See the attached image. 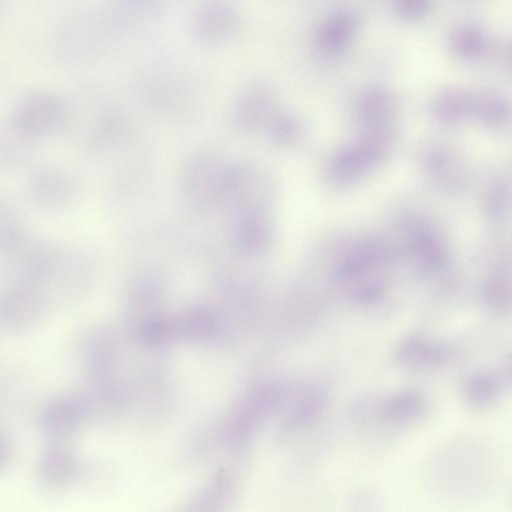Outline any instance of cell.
<instances>
[{
	"label": "cell",
	"mask_w": 512,
	"mask_h": 512,
	"mask_svg": "<svg viewBox=\"0 0 512 512\" xmlns=\"http://www.w3.org/2000/svg\"><path fill=\"white\" fill-rule=\"evenodd\" d=\"M48 298L45 289L15 281L0 292V325L21 332L33 328L46 315Z\"/></svg>",
	"instance_id": "cell-1"
},
{
	"label": "cell",
	"mask_w": 512,
	"mask_h": 512,
	"mask_svg": "<svg viewBox=\"0 0 512 512\" xmlns=\"http://www.w3.org/2000/svg\"><path fill=\"white\" fill-rule=\"evenodd\" d=\"M239 495L238 481L221 468L183 502L176 512H231Z\"/></svg>",
	"instance_id": "cell-2"
},
{
	"label": "cell",
	"mask_w": 512,
	"mask_h": 512,
	"mask_svg": "<svg viewBox=\"0 0 512 512\" xmlns=\"http://www.w3.org/2000/svg\"><path fill=\"white\" fill-rule=\"evenodd\" d=\"M229 164L211 155L193 159L185 170L182 188L196 196L226 194Z\"/></svg>",
	"instance_id": "cell-3"
},
{
	"label": "cell",
	"mask_w": 512,
	"mask_h": 512,
	"mask_svg": "<svg viewBox=\"0 0 512 512\" xmlns=\"http://www.w3.org/2000/svg\"><path fill=\"white\" fill-rule=\"evenodd\" d=\"M192 25L201 39L221 41L235 34L239 19L236 12L226 5L208 4L196 11Z\"/></svg>",
	"instance_id": "cell-4"
},
{
	"label": "cell",
	"mask_w": 512,
	"mask_h": 512,
	"mask_svg": "<svg viewBox=\"0 0 512 512\" xmlns=\"http://www.w3.org/2000/svg\"><path fill=\"white\" fill-rule=\"evenodd\" d=\"M62 105L53 96L35 94L25 98L16 114L17 124L29 132H41L57 125Z\"/></svg>",
	"instance_id": "cell-5"
},
{
	"label": "cell",
	"mask_w": 512,
	"mask_h": 512,
	"mask_svg": "<svg viewBox=\"0 0 512 512\" xmlns=\"http://www.w3.org/2000/svg\"><path fill=\"white\" fill-rule=\"evenodd\" d=\"M272 99L262 85L249 88L233 110V121L238 128L255 130L264 126L271 117Z\"/></svg>",
	"instance_id": "cell-6"
},
{
	"label": "cell",
	"mask_w": 512,
	"mask_h": 512,
	"mask_svg": "<svg viewBox=\"0 0 512 512\" xmlns=\"http://www.w3.org/2000/svg\"><path fill=\"white\" fill-rule=\"evenodd\" d=\"M26 242L18 217L6 205L0 204V253L11 255Z\"/></svg>",
	"instance_id": "cell-7"
},
{
	"label": "cell",
	"mask_w": 512,
	"mask_h": 512,
	"mask_svg": "<svg viewBox=\"0 0 512 512\" xmlns=\"http://www.w3.org/2000/svg\"><path fill=\"white\" fill-rule=\"evenodd\" d=\"M422 410V402L415 395H401L388 404L385 417L393 423H404L417 417Z\"/></svg>",
	"instance_id": "cell-8"
},
{
	"label": "cell",
	"mask_w": 512,
	"mask_h": 512,
	"mask_svg": "<svg viewBox=\"0 0 512 512\" xmlns=\"http://www.w3.org/2000/svg\"><path fill=\"white\" fill-rule=\"evenodd\" d=\"M350 15L339 14L329 20L322 30L321 39L327 46H338L346 38L351 28Z\"/></svg>",
	"instance_id": "cell-9"
},
{
	"label": "cell",
	"mask_w": 512,
	"mask_h": 512,
	"mask_svg": "<svg viewBox=\"0 0 512 512\" xmlns=\"http://www.w3.org/2000/svg\"><path fill=\"white\" fill-rule=\"evenodd\" d=\"M496 384L486 376H478L470 381L467 394L471 402L482 405L489 403L495 396Z\"/></svg>",
	"instance_id": "cell-10"
},
{
	"label": "cell",
	"mask_w": 512,
	"mask_h": 512,
	"mask_svg": "<svg viewBox=\"0 0 512 512\" xmlns=\"http://www.w3.org/2000/svg\"><path fill=\"white\" fill-rule=\"evenodd\" d=\"M435 356L431 347L420 341L408 342L402 349L401 357L405 362L416 365L425 363L429 358Z\"/></svg>",
	"instance_id": "cell-11"
}]
</instances>
